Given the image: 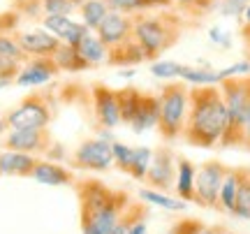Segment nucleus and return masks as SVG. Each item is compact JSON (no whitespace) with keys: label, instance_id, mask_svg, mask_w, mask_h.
<instances>
[{"label":"nucleus","instance_id":"obj_38","mask_svg":"<svg viewBox=\"0 0 250 234\" xmlns=\"http://www.w3.org/2000/svg\"><path fill=\"white\" fill-rule=\"evenodd\" d=\"M130 234H148V232H146V218L134 220L132 227H130Z\"/></svg>","mask_w":250,"mask_h":234},{"label":"nucleus","instance_id":"obj_30","mask_svg":"<svg viewBox=\"0 0 250 234\" xmlns=\"http://www.w3.org/2000/svg\"><path fill=\"white\" fill-rule=\"evenodd\" d=\"M215 232H218V227H208L202 220H195V218H183L179 223H174L169 230V234H215Z\"/></svg>","mask_w":250,"mask_h":234},{"label":"nucleus","instance_id":"obj_3","mask_svg":"<svg viewBox=\"0 0 250 234\" xmlns=\"http://www.w3.org/2000/svg\"><path fill=\"white\" fill-rule=\"evenodd\" d=\"M183 19L174 12L162 14H137L132 37L142 44L146 61H158L167 49L176 44L183 35Z\"/></svg>","mask_w":250,"mask_h":234},{"label":"nucleus","instance_id":"obj_27","mask_svg":"<svg viewBox=\"0 0 250 234\" xmlns=\"http://www.w3.org/2000/svg\"><path fill=\"white\" fill-rule=\"evenodd\" d=\"M151 160H153L151 149L137 146V149H132V158H130V165L125 167V174H130V176L137 181H144L146 179V171L151 167Z\"/></svg>","mask_w":250,"mask_h":234},{"label":"nucleus","instance_id":"obj_8","mask_svg":"<svg viewBox=\"0 0 250 234\" xmlns=\"http://www.w3.org/2000/svg\"><path fill=\"white\" fill-rule=\"evenodd\" d=\"M111 165H114V142L109 139H86L70 158V167L86 171H107Z\"/></svg>","mask_w":250,"mask_h":234},{"label":"nucleus","instance_id":"obj_21","mask_svg":"<svg viewBox=\"0 0 250 234\" xmlns=\"http://www.w3.org/2000/svg\"><path fill=\"white\" fill-rule=\"evenodd\" d=\"M77 49H79V54L83 56V61L90 67L107 63V58H109V49L104 46V42L98 35H93V30H90L88 35H83V40L77 44Z\"/></svg>","mask_w":250,"mask_h":234},{"label":"nucleus","instance_id":"obj_29","mask_svg":"<svg viewBox=\"0 0 250 234\" xmlns=\"http://www.w3.org/2000/svg\"><path fill=\"white\" fill-rule=\"evenodd\" d=\"M139 197L144 199V202H151V204H158V207L162 209H169V211H183L186 209V202L183 199H171L167 197L165 192H160V190H139Z\"/></svg>","mask_w":250,"mask_h":234},{"label":"nucleus","instance_id":"obj_1","mask_svg":"<svg viewBox=\"0 0 250 234\" xmlns=\"http://www.w3.org/2000/svg\"><path fill=\"white\" fill-rule=\"evenodd\" d=\"M227 128V105L220 86H190V107L181 139L197 149H215Z\"/></svg>","mask_w":250,"mask_h":234},{"label":"nucleus","instance_id":"obj_13","mask_svg":"<svg viewBox=\"0 0 250 234\" xmlns=\"http://www.w3.org/2000/svg\"><path fill=\"white\" fill-rule=\"evenodd\" d=\"M14 40L19 42V46L28 54V58H44V56H51L61 49V40L49 33L46 28H33V30H23V33H17Z\"/></svg>","mask_w":250,"mask_h":234},{"label":"nucleus","instance_id":"obj_46","mask_svg":"<svg viewBox=\"0 0 250 234\" xmlns=\"http://www.w3.org/2000/svg\"><path fill=\"white\" fill-rule=\"evenodd\" d=\"M215 234H232V232H225V230H220V227H218V232Z\"/></svg>","mask_w":250,"mask_h":234},{"label":"nucleus","instance_id":"obj_44","mask_svg":"<svg viewBox=\"0 0 250 234\" xmlns=\"http://www.w3.org/2000/svg\"><path fill=\"white\" fill-rule=\"evenodd\" d=\"M243 19H246V26H250V2L246 5V12H243Z\"/></svg>","mask_w":250,"mask_h":234},{"label":"nucleus","instance_id":"obj_47","mask_svg":"<svg viewBox=\"0 0 250 234\" xmlns=\"http://www.w3.org/2000/svg\"><path fill=\"white\" fill-rule=\"evenodd\" d=\"M246 2H250V0H246Z\"/></svg>","mask_w":250,"mask_h":234},{"label":"nucleus","instance_id":"obj_18","mask_svg":"<svg viewBox=\"0 0 250 234\" xmlns=\"http://www.w3.org/2000/svg\"><path fill=\"white\" fill-rule=\"evenodd\" d=\"M144 61H146V54H144L142 44L134 37H130L123 44L111 46L109 49V58H107V63L114 65V67H132V65H139Z\"/></svg>","mask_w":250,"mask_h":234},{"label":"nucleus","instance_id":"obj_16","mask_svg":"<svg viewBox=\"0 0 250 234\" xmlns=\"http://www.w3.org/2000/svg\"><path fill=\"white\" fill-rule=\"evenodd\" d=\"M158 121H160V95H155V93H142L139 107H137L132 123H130L132 130L134 132H144V130L158 128Z\"/></svg>","mask_w":250,"mask_h":234},{"label":"nucleus","instance_id":"obj_12","mask_svg":"<svg viewBox=\"0 0 250 234\" xmlns=\"http://www.w3.org/2000/svg\"><path fill=\"white\" fill-rule=\"evenodd\" d=\"M132 30H134L132 14H123V12H114L111 9L107 17H104V21L93 33L104 42L107 49H111V46H118V44H123V42H127L132 37Z\"/></svg>","mask_w":250,"mask_h":234},{"label":"nucleus","instance_id":"obj_28","mask_svg":"<svg viewBox=\"0 0 250 234\" xmlns=\"http://www.w3.org/2000/svg\"><path fill=\"white\" fill-rule=\"evenodd\" d=\"M139 100H142V90L132 88V86H125V88H118V105H121V121L123 123H132L134 111L139 107Z\"/></svg>","mask_w":250,"mask_h":234},{"label":"nucleus","instance_id":"obj_40","mask_svg":"<svg viewBox=\"0 0 250 234\" xmlns=\"http://www.w3.org/2000/svg\"><path fill=\"white\" fill-rule=\"evenodd\" d=\"M148 9H167L171 7V0H146Z\"/></svg>","mask_w":250,"mask_h":234},{"label":"nucleus","instance_id":"obj_6","mask_svg":"<svg viewBox=\"0 0 250 234\" xmlns=\"http://www.w3.org/2000/svg\"><path fill=\"white\" fill-rule=\"evenodd\" d=\"M56 116L54 98L46 90H35L28 98L21 100L14 111L7 114L9 128H49V123Z\"/></svg>","mask_w":250,"mask_h":234},{"label":"nucleus","instance_id":"obj_20","mask_svg":"<svg viewBox=\"0 0 250 234\" xmlns=\"http://www.w3.org/2000/svg\"><path fill=\"white\" fill-rule=\"evenodd\" d=\"M195 174H197L195 165L188 160V158H179L174 190H176L179 199H183V202H195Z\"/></svg>","mask_w":250,"mask_h":234},{"label":"nucleus","instance_id":"obj_19","mask_svg":"<svg viewBox=\"0 0 250 234\" xmlns=\"http://www.w3.org/2000/svg\"><path fill=\"white\" fill-rule=\"evenodd\" d=\"M37 165V158L30 153H21V151H5L0 153V174H9V176H30Z\"/></svg>","mask_w":250,"mask_h":234},{"label":"nucleus","instance_id":"obj_36","mask_svg":"<svg viewBox=\"0 0 250 234\" xmlns=\"http://www.w3.org/2000/svg\"><path fill=\"white\" fill-rule=\"evenodd\" d=\"M130 158H132V149L121 144V142H114V162H116L118 170L125 171V167L130 165Z\"/></svg>","mask_w":250,"mask_h":234},{"label":"nucleus","instance_id":"obj_11","mask_svg":"<svg viewBox=\"0 0 250 234\" xmlns=\"http://www.w3.org/2000/svg\"><path fill=\"white\" fill-rule=\"evenodd\" d=\"M5 146L9 151H21V153H46L54 142L46 128H14L5 139Z\"/></svg>","mask_w":250,"mask_h":234},{"label":"nucleus","instance_id":"obj_15","mask_svg":"<svg viewBox=\"0 0 250 234\" xmlns=\"http://www.w3.org/2000/svg\"><path fill=\"white\" fill-rule=\"evenodd\" d=\"M44 28L49 33H54L62 44H79L83 35H88L90 30L83 21H74L72 17H44Z\"/></svg>","mask_w":250,"mask_h":234},{"label":"nucleus","instance_id":"obj_35","mask_svg":"<svg viewBox=\"0 0 250 234\" xmlns=\"http://www.w3.org/2000/svg\"><path fill=\"white\" fill-rule=\"evenodd\" d=\"M171 5L181 7L188 14H206L215 5V0H171Z\"/></svg>","mask_w":250,"mask_h":234},{"label":"nucleus","instance_id":"obj_26","mask_svg":"<svg viewBox=\"0 0 250 234\" xmlns=\"http://www.w3.org/2000/svg\"><path fill=\"white\" fill-rule=\"evenodd\" d=\"M179 79H183L188 86H218L220 84V74L208 70V67H190V65H183Z\"/></svg>","mask_w":250,"mask_h":234},{"label":"nucleus","instance_id":"obj_39","mask_svg":"<svg viewBox=\"0 0 250 234\" xmlns=\"http://www.w3.org/2000/svg\"><path fill=\"white\" fill-rule=\"evenodd\" d=\"M243 151L250 153V111H248V118H246V130H243Z\"/></svg>","mask_w":250,"mask_h":234},{"label":"nucleus","instance_id":"obj_32","mask_svg":"<svg viewBox=\"0 0 250 234\" xmlns=\"http://www.w3.org/2000/svg\"><path fill=\"white\" fill-rule=\"evenodd\" d=\"M0 58H14V61H21L26 63L28 61V54L19 46V42L14 37H7V35H0Z\"/></svg>","mask_w":250,"mask_h":234},{"label":"nucleus","instance_id":"obj_17","mask_svg":"<svg viewBox=\"0 0 250 234\" xmlns=\"http://www.w3.org/2000/svg\"><path fill=\"white\" fill-rule=\"evenodd\" d=\"M30 179L37 181V183H44V186H74L72 170L62 167L58 162H46V160H37Z\"/></svg>","mask_w":250,"mask_h":234},{"label":"nucleus","instance_id":"obj_37","mask_svg":"<svg viewBox=\"0 0 250 234\" xmlns=\"http://www.w3.org/2000/svg\"><path fill=\"white\" fill-rule=\"evenodd\" d=\"M246 0H223V5H220V12H223L225 17H239L246 12Z\"/></svg>","mask_w":250,"mask_h":234},{"label":"nucleus","instance_id":"obj_2","mask_svg":"<svg viewBox=\"0 0 250 234\" xmlns=\"http://www.w3.org/2000/svg\"><path fill=\"white\" fill-rule=\"evenodd\" d=\"M74 190L79 197L81 225H93L100 234H111L130 204V195L125 190L109 188L98 179L74 181Z\"/></svg>","mask_w":250,"mask_h":234},{"label":"nucleus","instance_id":"obj_9","mask_svg":"<svg viewBox=\"0 0 250 234\" xmlns=\"http://www.w3.org/2000/svg\"><path fill=\"white\" fill-rule=\"evenodd\" d=\"M176 167H179V155L171 151L169 146H160L153 151L151 167L146 171V183L153 190L160 192H169L176 183Z\"/></svg>","mask_w":250,"mask_h":234},{"label":"nucleus","instance_id":"obj_23","mask_svg":"<svg viewBox=\"0 0 250 234\" xmlns=\"http://www.w3.org/2000/svg\"><path fill=\"white\" fill-rule=\"evenodd\" d=\"M232 216L250 220V167H239V188H236Z\"/></svg>","mask_w":250,"mask_h":234},{"label":"nucleus","instance_id":"obj_10","mask_svg":"<svg viewBox=\"0 0 250 234\" xmlns=\"http://www.w3.org/2000/svg\"><path fill=\"white\" fill-rule=\"evenodd\" d=\"M90 95H93V111H95V121L100 128L111 130L118 123H123L121 121V105H118V90L109 88L107 84H93Z\"/></svg>","mask_w":250,"mask_h":234},{"label":"nucleus","instance_id":"obj_7","mask_svg":"<svg viewBox=\"0 0 250 234\" xmlns=\"http://www.w3.org/2000/svg\"><path fill=\"white\" fill-rule=\"evenodd\" d=\"M227 174V165L218 160L204 162L195 174V204L204 209H218L220 186Z\"/></svg>","mask_w":250,"mask_h":234},{"label":"nucleus","instance_id":"obj_25","mask_svg":"<svg viewBox=\"0 0 250 234\" xmlns=\"http://www.w3.org/2000/svg\"><path fill=\"white\" fill-rule=\"evenodd\" d=\"M109 12V5L107 0H83L79 7V14H81V21L88 26V30H95V28L104 21V17H107Z\"/></svg>","mask_w":250,"mask_h":234},{"label":"nucleus","instance_id":"obj_22","mask_svg":"<svg viewBox=\"0 0 250 234\" xmlns=\"http://www.w3.org/2000/svg\"><path fill=\"white\" fill-rule=\"evenodd\" d=\"M54 61L61 72H83L90 67L74 44H61V49L54 54Z\"/></svg>","mask_w":250,"mask_h":234},{"label":"nucleus","instance_id":"obj_4","mask_svg":"<svg viewBox=\"0 0 250 234\" xmlns=\"http://www.w3.org/2000/svg\"><path fill=\"white\" fill-rule=\"evenodd\" d=\"M225 105H227V128H225L220 144L223 149H241L246 118L250 111V74H239L223 79L220 84Z\"/></svg>","mask_w":250,"mask_h":234},{"label":"nucleus","instance_id":"obj_14","mask_svg":"<svg viewBox=\"0 0 250 234\" xmlns=\"http://www.w3.org/2000/svg\"><path fill=\"white\" fill-rule=\"evenodd\" d=\"M58 72L61 70H58V65H56V61L51 56L28 58L14 84H19V86H42V84H49Z\"/></svg>","mask_w":250,"mask_h":234},{"label":"nucleus","instance_id":"obj_42","mask_svg":"<svg viewBox=\"0 0 250 234\" xmlns=\"http://www.w3.org/2000/svg\"><path fill=\"white\" fill-rule=\"evenodd\" d=\"M81 234H100L93 225H81Z\"/></svg>","mask_w":250,"mask_h":234},{"label":"nucleus","instance_id":"obj_43","mask_svg":"<svg viewBox=\"0 0 250 234\" xmlns=\"http://www.w3.org/2000/svg\"><path fill=\"white\" fill-rule=\"evenodd\" d=\"M5 128H9V123H7V116H0V135L5 132Z\"/></svg>","mask_w":250,"mask_h":234},{"label":"nucleus","instance_id":"obj_31","mask_svg":"<svg viewBox=\"0 0 250 234\" xmlns=\"http://www.w3.org/2000/svg\"><path fill=\"white\" fill-rule=\"evenodd\" d=\"M40 9L46 17H70L77 7L72 0H40Z\"/></svg>","mask_w":250,"mask_h":234},{"label":"nucleus","instance_id":"obj_33","mask_svg":"<svg viewBox=\"0 0 250 234\" xmlns=\"http://www.w3.org/2000/svg\"><path fill=\"white\" fill-rule=\"evenodd\" d=\"M181 63H174V61H153L151 63V74L158 77V79H179L181 74Z\"/></svg>","mask_w":250,"mask_h":234},{"label":"nucleus","instance_id":"obj_34","mask_svg":"<svg viewBox=\"0 0 250 234\" xmlns=\"http://www.w3.org/2000/svg\"><path fill=\"white\" fill-rule=\"evenodd\" d=\"M109 9L114 12H123V14H137V12H146L148 5L146 0H107Z\"/></svg>","mask_w":250,"mask_h":234},{"label":"nucleus","instance_id":"obj_41","mask_svg":"<svg viewBox=\"0 0 250 234\" xmlns=\"http://www.w3.org/2000/svg\"><path fill=\"white\" fill-rule=\"evenodd\" d=\"M241 40L246 44V54H248V61H250V26H246V23L241 28Z\"/></svg>","mask_w":250,"mask_h":234},{"label":"nucleus","instance_id":"obj_5","mask_svg":"<svg viewBox=\"0 0 250 234\" xmlns=\"http://www.w3.org/2000/svg\"><path fill=\"white\" fill-rule=\"evenodd\" d=\"M160 95V121H158V132L165 142H176L183 135L190 107V86L186 81H169L165 84Z\"/></svg>","mask_w":250,"mask_h":234},{"label":"nucleus","instance_id":"obj_24","mask_svg":"<svg viewBox=\"0 0 250 234\" xmlns=\"http://www.w3.org/2000/svg\"><path fill=\"white\" fill-rule=\"evenodd\" d=\"M236 188H239V167H227V174L220 186V197H218V211L234 213V199H236Z\"/></svg>","mask_w":250,"mask_h":234},{"label":"nucleus","instance_id":"obj_45","mask_svg":"<svg viewBox=\"0 0 250 234\" xmlns=\"http://www.w3.org/2000/svg\"><path fill=\"white\" fill-rule=\"evenodd\" d=\"M5 86H9V81H5V79H0V88H5Z\"/></svg>","mask_w":250,"mask_h":234}]
</instances>
